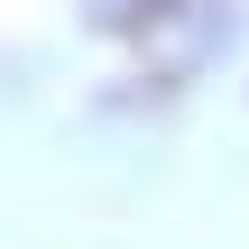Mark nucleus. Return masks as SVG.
Listing matches in <instances>:
<instances>
[{"mask_svg":"<svg viewBox=\"0 0 249 249\" xmlns=\"http://www.w3.org/2000/svg\"><path fill=\"white\" fill-rule=\"evenodd\" d=\"M102 28H166L176 18V0H83Z\"/></svg>","mask_w":249,"mask_h":249,"instance_id":"1","label":"nucleus"}]
</instances>
